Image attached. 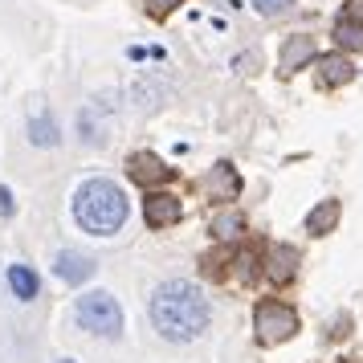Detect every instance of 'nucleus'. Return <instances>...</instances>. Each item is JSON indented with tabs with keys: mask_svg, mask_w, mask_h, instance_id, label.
I'll return each instance as SVG.
<instances>
[{
	"mask_svg": "<svg viewBox=\"0 0 363 363\" xmlns=\"http://www.w3.org/2000/svg\"><path fill=\"white\" fill-rule=\"evenodd\" d=\"M151 323L172 343H192L208 327V298L192 281L172 278L151 294Z\"/></svg>",
	"mask_w": 363,
	"mask_h": 363,
	"instance_id": "obj_1",
	"label": "nucleus"
},
{
	"mask_svg": "<svg viewBox=\"0 0 363 363\" xmlns=\"http://www.w3.org/2000/svg\"><path fill=\"white\" fill-rule=\"evenodd\" d=\"M74 216H78V225L86 233H94V237H111V233L123 229V220H127V196H123V188L111 180H86L78 188V196H74Z\"/></svg>",
	"mask_w": 363,
	"mask_h": 363,
	"instance_id": "obj_2",
	"label": "nucleus"
},
{
	"mask_svg": "<svg viewBox=\"0 0 363 363\" xmlns=\"http://www.w3.org/2000/svg\"><path fill=\"white\" fill-rule=\"evenodd\" d=\"M78 327L90 330V335H102V339H118L123 335V311L111 294L102 290H90V294L78 298Z\"/></svg>",
	"mask_w": 363,
	"mask_h": 363,
	"instance_id": "obj_3",
	"label": "nucleus"
},
{
	"mask_svg": "<svg viewBox=\"0 0 363 363\" xmlns=\"http://www.w3.org/2000/svg\"><path fill=\"white\" fill-rule=\"evenodd\" d=\"M253 327H257V343L278 347V343H286V339L298 335V314L286 302H262L253 311Z\"/></svg>",
	"mask_w": 363,
	"mask_h": 363,
	"instance_id": "obj_4",
	"label": "nucleus"
},
{
	"mask_svg": "<svg viewBox=\"0 0 363 363\" xmlns=\"http://www.w3.org/2000/svg\"><path fill=\"white\" fill-rule=\"evenodd\" d=\"M127 172H131V180L143 184V188H155V184L172 180V167H167L155 151H135L131 160H127Z\"/></svg>",
	"mask_w": 363,
	"mask_h": 363,
	"instance_id": "obj_5",
	"label": "nucleus"
},
{
	"mask_svg": "<svg viewBox=\"0 0 363 363\" xmlns=\"http://www.w3.org/2000/svg\"><path fill=\"white\" fill-rule=\"evenodd\" d=\"M143 216H147L151 229H172V225L184 216V208H180V200L172 196V192H151V196L143 200Z\"/></svg>",
	"mask_w": 363,
	"mask_h": 363,
	"instance_id": "obj_6",
	"label": "nucleus"
},
{
	"mask_svg": "<svg viewBox=\"0 0 363 363\" xmlns=\"http://www.w3.org/2000/svg\"><path fill=\"white\" fill-rule=\"evenodd\" d=\"M53 274L66 281V286H78V281H86L94 274V262H90L86 253H78V249H66V253L53 257Z\"/></svg>",
	"mask_w": 363,
	"mask_h": 363,
	"instance_id": "obj_7",
	"label": "nucleus"
},
{
	"mask_svg": "<svg viewBox=\"0 0 363 363\" xmlns=\"http://www.w3.org/2000/svg\"><path fill=\"white\" fill-rule=\"evenodd\" d=\"M204 192L213 200H237V192H241V176L233 172V164H216L213 176L204 180Z\"/></svg>",
	"mask_w": 363,
	"mask_h": 363,
	"instance_id": "obj_8",
	"label": "nucleus"
},
{
	"mask_svg": "<svg viewBox=\"0 0 363 363\" xmlns=\"http://www.w3.org/2000/svg\"><path fill=\"white\" fill-rule=\"evenodd\" d=\"M355 78V66L347 62L343 53H327L318 57V86H347Z\"/></svg>",
	"mask_w": 363,
	"mask_h": 363,
	"instance_id": "obj_9",
	"label": "nucleus"
},
{
	"mask_svg": "<svg viewBox=\"0 0 363 363\" xmlns=\"http://www.w3.org/2000/svg\"><path fill=\"white\" fill-rule=\"evenodd\" d=\"M298 274V253L290 245H274L269 249V269H265V278L274 281V286H286V281Z\"/></svg>",
	"mask_w": 363,
	"mask_h": 363,
	"instance_id": "obj_10",
	"label": "nucleus"
},
{
	"mask_svg": "<svg viewBox=\"0 0 363 363\" xmlns=\"http://www.w3.org/2000/svg\"><path fill=\"white\" fill-rule=\"evenodd\" d=\"M311 57H314V41H311V37H290V41H286V50H281V74L302 69Z\"/></svg>",
	"mask_w": 363,
	"mask_h": 363,
	"instance_id": "obj_11",
	"label": "nucleus"
},
{
	"mask_svg": "<svg viewBox=\"0 0 363 363\" xmlns=\"http://www.w3.org/2000/svg\"><path fill=\"white\" fill-rule=\"evenodd\" d=\"M335 225H339V200H323V204L306 216V229H311V237H327Z\"/></svg>",
	"mask_w": 363,
	"mask_h": 363,
	"instance_id": "obj_12",
	"label": "nucleus"
},
{
	"mask_svg": "<svg viewBox=\"0 0 363 363\" xmlns=\"http://www.w3.org/2000/svg\"><path fill=\"white\" fill-rule=\"evenodd\" d=\"M335 41H339L343 50H359L363 53V25H359V21H351L343 13V17L335 21Z\"/></svg>",
	"mask_w": 363,
	"mask_h": 363,
	"instance_id": "obj_13",
	"label": "nucleus"
},
{
	"mask_svg": "<svg viewBox=\"0 0 363 363\" xmlns=\"http://www.w3.org/2000/svg\"><path fill=\"white\" fill-rule=\"evenodd\" d=\"M9 286H13V294L25 298V302L37 298V274L29 265H13V269H9Z\"/></svg>",
	"mask_w": 363,
	"mask_h": 363,
	"instance_id": "obj_14",
	"label": "nucleus"
},
{
	"mask_svg": "<svg viewBox=\"0 0 363 363\" xmlns=\"http://www.w3.org/2000/svg\"><path fill=\"white\" fill-rule=\"evenodd\" d=\"M29 139L41 143V147H53V143H57V127H53V118H37V123H29Z\"/></svg>",
	"mask_w": 363,
	"mask_h": 363,
	"instance_id": "obj_15",
	"label": "nucleus"
},
{
	"mask_svg": "<svg viewBox=\"0 0 363 363\" xmlns=\"http://www.w3.org/2000/svg\"><path fill=\"white\" fill-rule=\"evenodd\" d=\"M241 229H245V220H241L237 213H225V216H216V220H213V233L220 237V241H233Z\"/></svg>",
	"mask_w": 363,
	"mask_h": 363,
	"instance_id": "obj_16",
	"label": "nucleus"
},
{
	"mask_svg": "<svg viewBox=\"0 0 363 363\" xmlns=\"http://www.w3.org/2000/svg\"><path fill=\"white\" fill-rule=\"evenodd\" d=\"M290 4H294V0H253V9H257L262 17H281V13H290Z\"/></svg>",
	"mask_w": 363,
	"mask_h": 363,
	"instance_id": "obj_17",
	"label": "nucleus"
},
{
	"mask_svg": "<svg viewBox=\"0 0 363 363\" xmlns=\"http://www.w3.org/2000/svg\"><path fill=\"white\" fill-rule=\"evenodd\" d=\"M143 4H147L151 17H167V13H176V9H180L184 0H143Z\"/></svg>",
	"mask_w": 363,
	"mask_h": 363,
	"instance_id": "obj_18",
	"label": "nucleus"
},
{
	"mask_svg": "<svg viewBox=\"0 0 363 363\" xmlns=\"http://www.w3.org/2000/svg\"><path fill=\"white\" fill-rule=\"evenodd\" d=\"M347 17H351V21H359V25H363V0H351V9H347Z\"/></svg>",
	"mask_w": 363,
	"mask_h": 363,
	"instance_id": "obj_19",
	"label": "nucleus"
},
{
	"mask_svg": "<svg viewBox=\"0 0 363 363\" xmlns=\"http://www.w3.org/2000/svg\"><path fill=\"white\" fill-rule=\"evenodd\" d=\"M0 213L4 216L13 213V196H9V188H0Z\"/></svg>",
	"mask_w": 363,
	"mask_h": 363,
	"instance_id": "obj_20",
	"label": "nucleus"
},
{
	"mask_svg": "<svg viewBox=\"0 0 363 363\" xmlns=\"http://www.w3.org/2000/svg\"><path fill=\"white\" fill-rule=\"evenodd\" d=\"M57 363H74V359H57Z\"/></svg>",
	"mask_w": 363,
	"mask_h": 363,
	"instance_id": "obj_21",
	"label": "nucleus"
}]
</instances>
